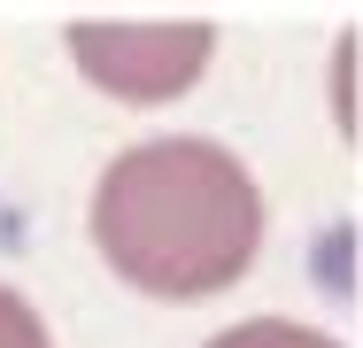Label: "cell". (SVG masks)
Listing matches in <instances>:
<instances>
[{
    "label": "cell",
    "mask_w": 363,
    "mask_h": 348,
    "mask_svg": "<svg viewBox=\"0 0 363 348\" xmlns=\"http://www.w3.org/2000/svg\"><path fill=\"white\" fill-rule=\"evenodd\" d=\"M0 348H55L47 325H39V310H31L16 286H0Z\"/></svg>",
    "instance_id": "277c9868"
},
{
    "label": "cell",
    "mask_w": 363,
    "mask_h": 348,
    "mask_svg": "<svg viewBox=\"0 0 363 348\" xmlns=\"http://www.w3.org/2000/svg\"><path fill=\"white\" fill-rule=\"evenodd\" d=\"M209 348H340L317 325H294V317H247V325H224Z\"/></svg>",
    "instance_id": "3957f363"
},
{
    "label": "cell",
    "mask_w": 363,
    "mask_h": 348,
    "mask_svg": "<svg viewBox=\"0 0 363 348\" xmlns=\"http://www.w3.org/2000/svg\"><path fill=\"white\" fill-rule=\"evenodd\" d=\"M70 55L116 101H178L209 70L217 31L209 23H70Z\"/></svg>",
    "instance_id": "7a4b0ae2"
},
{
    "label": "cell",
    "mask_w": 363,
    "mask_h": 348,
    "mask_svg": "<svg viewBox=\"0 0 363 348\" xmlns=\"http://www.w3.org/2000/svg\"><path fill=\"white\" fill-rule=\"evenodd\" d=\"M263 194L217 139H140L93 186L101 263L162 302L217 294L255 263Z\"/></svg>",
    "instance_id": "6da1fadb"
}]
</instances>
